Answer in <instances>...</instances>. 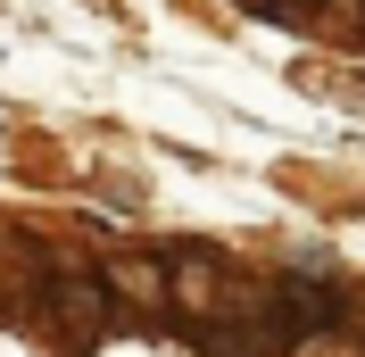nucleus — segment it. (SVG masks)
I'll return each instance as SVG.
<instances>
[{"mask_svg": "<svg viewBox=\"0 0 365 357\" xmlns=\"http://www.w3.org/2000/svg\"><path fill=\"white\" fill-rule=\"evenodd\" d=\"M50 316H58L75 341H91L100 324H108V291L83 283V274H67V283H50Z\"/></svg>", "mask_w": 365, "mask_h": 357, "instance_id": "f257e3e1", "label": "nucleus"}]
</instances>
